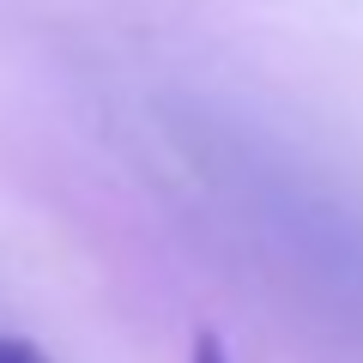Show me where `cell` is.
I'll use <instances>...</instances> for the list:
<instances>
[{
	"instance_id": "cell-1",
	"label": "cell",
	"mask_w": 363,
	"mask_h": 363,
	"mask_svg": "<svg viewBox=\"0 0 363 363\" xmlns=\"http://www.w3.org/2000/svg\"><path fill=\"white\" fill-rule=\"evenodd\" d=\"M0 363H49L30 339H0Z\"/></svg>"
},
{
	"instance_id": "cell-2",
	"label": "cell",
	"mask_w": 363,
	"mask_h": 363,
	"mask_svg": "<svg viewBox=\"0 0 363 363\" xmlns=\"http://www.w3.org/2000/svg\"><path fill=\"white\" fill-rule=\"evenodd\" d=\"M188 363H230L218 345V333H194V351H188Z\"/></svg>"
}]
</instances>
